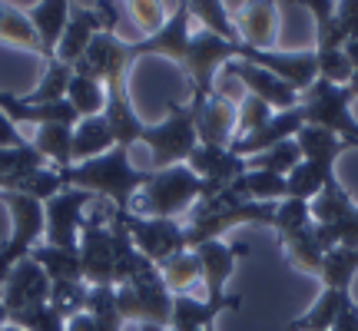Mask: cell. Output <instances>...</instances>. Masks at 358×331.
<instances>
[{
  "label": "cell",
  "mask_w": 358,
  "mask_h": 331,
  "mask_svg": "<svg viewBox=\"0 0 358 331\" xmlns=\"http://www.w3.org/2000/svg\"><path fill=\"white\" fill-rule=\"evenodd\" d=\"M352 302L348 292H335V288H322L315 305L308 308L306 315H299L285 325V331H332V325L338 321L342 308Z\"/></svg>",
  "instance_id": "obj_29"
},
{
  "label": "cell",
  "mask_w": 358,
  "mask_h": 331,
  "mask_svg": "<svg viewBox=\"0 0 358 331\" xmlns=\"http://www.w3.org/2000/svg\"><path fill=\"white\" fill-rule=\"evenodd\" d=\"M348 96H352V100H358V70H355V77H352V83H348Z\"/></svg>",
  "instance_id": "obj_54"
},
{
  "label": "cell",
  "mask_w": 358,
  "mask_h": 331,
  "mask_svg": "<svg viewBox=\"0 0 358 331\" xmlns=\"http://www.w3.org/2000/svg\"><path fill=\"white\" fill-rule=\"evenodd\" d=\"M96 34H103V24H100V17H96V10H93V3H73L53 60H60V64H66V66H77L80 57L90 50V43H93Z\"/></svg>",
  "instance_id": "obj_22"
},
{
  "label": "cell",
  "mask_w": 358,
  "mask_h": 331,
  "mask_svg": "<svg viewBox=\"0 0 358 331\" xmlns=\"http://www.w3.org/2000/svg\"><path fill=\"white\" fill-rule=\"evenodd\" d=\"M345 53H348V60H352V64H355V70H358V40H348Z\"/></svg>",
  "instance_id": "obj_53"
},
{
  "label": "cell",
  "mask_w": 358,
  "mask_h": 331,
  "mask_svg": "<svg viewBox=\"0 0 358 331\" xmlns=\"http://www.w3.org/2000/svg\"><path fill=\"white\" fill-rule=\"evenodd\" d=\"M159 279L169 288V295H189L199 281H203V265H199V255L186 249V252L173 255L169 262L159 265Z\"/></svg>",
  "instance_id": "obj_36"
},
{
  "label": "cell",
  "mask_w": 358,
  "mask_h": 331,
  "mask_svg": "<svg viewBox=\"0 0 358 331\" xmlns=\"http://www.w3.org/2000/svg\"><path fill=\"white\" fill-rule=\"evenodd\" d=\"M236 57H239V43H229L209 30H192L186 60L179 66L192 83L189 100H206L209 93H216V73L226 70V64H232Z\"/></svg>",
  "instance_id": "obj_6"
},
{
  "label": "cell",
  "mask_w": 358,
  "mask_h": 331,
  "mask_svg": "<svg viewBox=\"0 0 358 331\" xmlns=\"http://www.w3.org/2000/svg\"><path fill=\"white\" fill-rule=\"evenodd\" d=\"M332 179H335L332 166H319V163L302 159V163L285 176V192H289L285 199H302V203H312V199H315V196H319Z\"/></svg>",
  "instance_id": "obj_35"
},
{
  "label": "cell",
  "mask_w": 358,
  "mask_h": 331,
  "mask_svg": "<svg viewBox=\"0 0 358 331\" xmlns=\"http://www.w3.org/2000/svg\"><path fill=\"white\" fill-rule=\"evenodd\" d=\"M306 226H312V209H308V203H302V199H282V203L275 205L272 229L279 235V242L289 239V235H295L299 229H306Z\"/></svg>",
  "instance_id": "obj_45"
},
{
  "label": "cell",
  "mask_w": 358,
  "mask_h": 331,
  "mask_svg": "<svg viewBox=\"0 0 358 331\" xmlns=\"http://www.w3.org/2000/svg\"><path fill=\"white\" fill-rule=\"evenodd\" d=\"M93 203V196L83 189H64L43 203V239L57 249H80L83 232V209Z\"/></svg>",
  "instance_id": "obj_9"
},
{
  "label": "cell",
  "mask_w": 358,
  "mask_h": 331,
  "mask_svg": "<svg viewBox=\"0 0 358 331\" xmlns=\"http://www.w3.org/2000/svg\"><path fill=\"white\" fill-rule=\"evenodd\" d=\"M50 302V279L47 272L34 262V258H24L10 268V275L3 279L0 285V305L7 315L20 311V308H30V305H43Z\"/></svg>",
  "instance_id": "obj_16"
},
{
  "label": "cell",
  "mask_w": 358,
  "mask_h": 331,
  "mask_svg": "<svg viewBox=\"0 0 358 331\" xmlns=\"http://www.w3.org/2000/svg\"><path fill=\"white\" fill-rule=\"evenodd\" d=\"M196 116V136L206 146H232L239 126V103H232L222 89L209 93L206 100H189Z\"/></svg>",
  "instance_id": "obj_13"
},
{
  "label": "cell",
  "mask_w": 358,
  "mask_h": 331,
  "mask_svg": "<svg viewBox=\"0 0 358 331\" xmlns=\"http://www.w3.org/2000/svg\"><path fill=\"white\" fill-rule=\"evenodd\" d=\"M110 235H113V288H120V285H127V281L140 279V275H146V272H153V262L150 258H143L140 249L133 245V235H129L127 222H123V212H113L110 216Z\"/></svg>",
  "instance_id": "obj_24"
},
{
  "label": "cell",
  "mask_w": 358,
  "mask_h": 331,
  "mask_svg": "<svg viewBox=\"0 0 358 331\" xmlns=\"http://www.w3.org/2000/svg\"><path fill=\"white\" fill-rule=\"evenodd\" d=\"M358 275V249H329L322 262V288L352 295V281Z\"/></svg>",
  "instance_id": "obj_39"
},
{
  "label": "cell",
  "mask_w": 358,
  "mask_h": 331,
  "mask_svg": "<svg viewBox=\"0 0 358 331\" xmlns=\"http://www.w3.org/2000/svg\"><path fill=\"white\" fill-rule=\"evenodd\" d=\"M116 308H120V318L146 325L150 331H169L173 321V295L159 279V268L146 272L140 279L127 281L116 288Z\"/></svg>",
  "instance_id": "obj_4"
},
{
  "label": "cell",
  "mask_w": 358,
  "mask_h": 331,
  "mask_svg": "<svg viewBox=\"0 0 358 331\" xmlns=\"http://www.w3.org/2000/svg\"><path fill=\"white\" fill-rule=\"evenodd\" d=\"M30 146H34V149L47 159V166H53V169H70V166H73V126H60V123L37 126Z\"/></svg>",
  "instance_id": "obj_31"
},
{
  "label": "cell",
  "mask_w": 358,
  "mask_h": 331,
  "mask_svg": "<svg viewBox=\"0 0 358 331\" xmlns=\"http://www.w3.org/2000/svg\"><path fill=\"white\" fill-rule=\"evenodd\" d=\"M335 17L345 30L348 40H358V0H338L335 3Z\"/></svg>",
  "instance_id": "obj_50"
},
{
  "label": "cell",
  "mask_w": 358,
  "mask_h": 331,
  "mask_svg": "<svg viewBox=\"0 0 358 331\" xmlns=\"http://www.w3.org/2000/svg\"><path fill=\"white\" fill-rule=\"evenodd\" d=\"M189 37H192V17L186 3H173L166 27L146 40H129L133 43V57H166L176 66H182L186 50H189Z\"/></svg>",
  "instance_id": "obj_15"
},
{
  "label": "cell",
  "mask_w": 358,
  "mask_h": 331,
  "mask_svg": "<svg viewBox=\"0 0 358 331\" xmlns=\"http://www.w3.org/2000/svg\"><path fill=\"white\" fill-rule=\"evenodd\" d=\"M30 258L47 272L50 285H80V281H83V268H80L77 249H57V245L43 242L30 252ZM83 285H87V281H83Z\"/></svg>",
  "instance_id": "obj_28"
},
{
  "label": "cell",
  "mask_w": 358,
  "mask_h": 331,
  "mask_svg": "<svg viewBox=\"0 0 358 331\" xmlns=\"http://www.w3.org/2000/svg\"><path fill=\"white\" fill-rule=\"evenodd\" d=\"M66 189H83L93 199L103 196L113 203V212H133V199L140 189L150 182V169L129 163L127 146H113L110 153L87 159V163H73L70 169H60Z\"/></svg>",
  "instance_id": "obj_1"
},
{
  "label": "cell",
  "mask_w": 358,
  "mask_h": 331,
  "mask_svg": "<svg viewBox=\"0 0 358 331\" xmlns=\"http://www.w3.org/2000/svg\"><path fill=\"white\" fill-rule=\"evenodd\" d=\"M0 43H10V47H20V50L40 53V37L30 17H27L24 3H0Z\"/></svg>",
  "instance_id": "obj_33"
},
{
  "label": "cell",
  "mask_w": 358,
  "mask_h": 331,
  "mask_svg": "<svg viewBox=\"0 0 358 331\" xmlns=\"http://www.w3.org/2000/svg\"><path fill=\"white\" fill-rule=\"evenodd\" d=\"M66 331H123V318L113 315V318H93L87 311H80L66 321Z\"/></svg>",
  "instance_id": "obj_49"
},
{
  "label": "cell",
  "mask_w": 358,
  "mask_h": 331,
  "mask_svg": "<svg viewBox=\"0 0 358 331\" xmlns=\"http://www.w3.org/2000/svg\"><path fill=\"white\" fill-rule=\"evenodd\" d=\"M308 209H312V222H315V226H335V222H342V219L355 209V203H352V196H348L345 186L335 176L332 182L308 203Z\"/></svg>",
  "instance_id": "obj_38"
},
{
  "label": "cell",
  "mask_w": 358,
  "mask_h": 331,
  "mask_svg": "<svg viewBox=\"0 0 358 331\" xmlns=\"http://www.w3.org/2000/svg\"><path fill=\"white\" fill-rule=\"evenodd\" d=\"M80 268H83V281L90 288L100 285H113V235H110V222L103 216H90L80 232Z\"/></svg>",
  "instance_id": "obj_12"
},
{
  "label": "cell",
  "mask_w": 358,
  "mask_h": 331,
  "mask_svg": "<svg viewBox=\"0 0 358 331\" xmlns=\"http://www.w3.org/2000/svg\"><path fill=\"white\" fill-rule=\"evenodd\" d=\"M0 331H24V328H13V325H3V328Z\"/></svg>",
  "instance_id": "obj_56"
},
{
  "label": "cell",
  "mask_w": 358,
  "mask_h": 331,
  "mask_svg": "<svg viewBox=\"0 0 358 331\" xmlns=\"http://www.w3.org/2000/svg\"><path fill=\"white\" fill-rule=\"evenodd\" d=\"M355 77V64L348 60L345 50H329L319 53V80L335 83V87H348Z\"/></svg>",
  "instance_id": "obj_48"
},
{
  "label": "cell",
  "mask_w": 358,
  "mask_h": 331,
  "mask_svg": "<svg viewBox=\"0 0 358 331\" xmlns=\"http://www.w3.org/2000/svg\"><path fill=\"white\" fill-rule=\"evenodd\" d=\"M332 331H358V302L355 298L342 308V315H338V321L332 325Z\"/></svg>",
  "instance_id": "obj_52"
},
{
  "label": "cell",
  "mask_w": 358,
  "mask_h": 331,
  "mask_svg": "<svg viewBox=\"0 0 358 331\" xmlns=\"http://www.w3.org/2000/svg\"><path fill=\"white\" fill-rule=\"evenodd\" d=\"M229 13L243 47H249V50H275V40H279V3H268V0L229 3Z\"/></svg>",
  "instance_id": "obj_14"
},
{
  "label": "cell",
  "mask_w": 358,
  "mask_h": 331,
  "mask_svg": "<svg viewBox=\"0 0 358 331\" xmlns=\"http://www.w3.org/2000/svg\"><path fill=\"white\" fill-rule=\"evenodd\" d=\"M192 252L199 255V265H203V285H206V298L219 302L226 298V281L236 272V262L249 255V245H229L216 239V242H203L196 245Z\"/></svg>",
  "instance_id": "obj_19"
},
{
  "label": "cell",
  "mask_w": 358,
  "mask_h": 331,
  "mask_svg": "<svg viewBox=\"0 0 358 331\" xmlns=\"http://www.w3.org/2000/svg\"><path fill=\"white\" fill-rule=\"evenodd\" d=\"M186 166H189L192 172L203 179L213 192L229 189L232 182L245 172L243 156H236L229 146H206V142H199V146L192 149L189 159H186Z\"/></svg>",
  "instance_id": "obj_18"
},
{
  "label": "cell",
  "mask_w": 358,
  "mask_h": 331,
  "mask_svg": "<svg viewBox=\"0 0 358 331\" xmlns=\"http://www.w3.org/2000/svg\"><path fill=\"white\" fill-rule=\"evenodd\" d=\"M186 7H189V17L199 24V30H209V34L229 40V43H239L229 3H222V0H186Z\"/></svg>",
  "instance_id": "obj_37"
},
{
  "label": "cell",
  "mask_w": 358,
  "mask_h": 331,
  "mask_svg": "<svg viewBox=\"0 0 358 331\" xmlns=\"http://www.w3.org/2000/svg\"><path fill=\"white\" fill-rule=\"evenodd\" d=\"M7 325V311H3V305H0V328Z\"/></svg>",
  "instance_id": "obj_55"
},
{
  "label": "cell",
  "mask_w": 358,
  "mask_h": 331,
  "mask_svg": "<svg viewBox=\"0 0 358 331\" xmlns=\"http://www.w3.org/2000/svg\"><path fill=\"white\" fill-rule=\"evenodd\" d=\"M282 252H285V262L295 268V272H302V275H322V262H325V245L319 239V226L312 222L306 229H299L295 235L289 239H282Z\"/></svg>",
  "instance_id": "obj_26"
},
{
  "label": "cell",
  "mask_w": 358,
  "mask_h": 331,
  "mask_svg": "<svg viewBox=\"0 0 358 331\" xmlns=\"http://www.w3.org/2000/svg\"><path fill=\"white\" fill-rule=\"evenodd\" d=\"M302 113H306V123L332 129L335 136H342L352 149H358V123L352 116V96H348L345 87L315 80L302 93Z\"/></svg>",
  "instance_id": "obj_7"
},
{
  "label": "cell",
  "mask_w": 358,
  "mask_h": 331,
  "mask_svg": "<svg viewBox=\"0 0 358 331\" xmlns=\"http://www.w3.org/2000/svg\"><path fill=\"white\" fill-rule=\"evenodd\" d=\"M299 163H302V153H299L295 140H285L279 146L266 149V153L245 159V169H266V172H275V176H289Z\"/></svg>",
  "instance_id": "obj_43"
},
{
  "label": "cell",
  "mask_w": 358,
  "mask_h": 331,
  "mask_svg": "<svg viewBox=\"0 0 358 331\" xmlns=\"http://www.w3.org/2000/svg\"><path fill=\"white\" fill-rule=\"evenodd\" d=\"M295 146H299L302 159H308V163H319V166H332V169H335V163H338V156L352 149L342 136H335L332 129L312 126V123H306V126L299 129Z\"/></svg>",
  "instance_id": "obj_27"
},
{
  "label": "cell",
  "mask_w": 358,
  "mask_h": 331,
  "mask_svg": "<svg viewBox=\"0 0 358 331\" xmlns=\"http://www.w3.org/2000/svg\"><path fill=\"white\" fill-rule=\"evenodd\" d=\"M239 199L245 203H282L289 192H285V176H275V172H266V169H245L243 176L229 186Z\"/></svg>",
  "instance_id": "obj_32"
},
{
  "label": "cell",
  "mask_w": 358,
  "mask_h": 331,
  "mask_svg": "<svg viewBox=\"0 0 358 331\" xmlns=\"http://www.w3.org/2000/svg\"><path fill=\"white\" fill-rule=\"evenodd\" d=\"M140 142L150 146V172H159L169 166H186L189 153L199 146L192 106L173 100L159 123H146Z\"/></svg>",
  "instance_id": "obj_3"
},
{
  "label": "cell",
  "mask_w": 358,
  "mask_h": 331,
  "mask_svg": "<svg viewBox=\"0 0 358 331\" xmlns=\"http://www.w3.org/2000/svg\"><path fill=\"white\" fill-rule=\"evenodd\" d=\"M206 196H213V189L189 166H169L159 172H150V182L133 199V212L146 219H179L192 212V205Z\"/></svg>",
  "instance_id": "obj_2"
},
{
  "label": "cell",
  "mask_w": 358,
  "mask_h": 331,
  "mask_svg": "<svg viewBox=\"0 0 358 331\" xmlns=\"http://www.w3.org/2000/svg\"><path fill=\"white\" fill-rule=\"evenodd\" d=\"M302 7H308L312 20H315V53L345 50L348 37L335 17V0H306Z\"/></svg>",
  "instance_id": "obj_34"
},
{
  "label": "cell",
  "mask_w": 358,
  "mask_h": 331,
  "mask_svg": "<svg viewBox=\"0 0 358 331\" xmlns=\"http://www.w3.org/2000/svg\"><path fill=\"white\" fill-rule=\"evenodd\" d=\"M306 126V113H302V103L295 106V110H282L268 119L262 129H256L252 136H243V140H232V153L243 156V159H252V156L266 153L272 146H279L285 140H295L299 136V129Z\"/></svg>",
  "instance_id": "obj_21"
},
{
  "label": "cell",
  "mask_w": 358,
  "mask_h": 331,
  "mask_svg": "<svg viewBox=\"0 0 358 331\" xmlns=\"http://www.w3.org/2000/svg\"><path fill=\"white\" fill-rule=\"evenodd\" d=\"M133 43L116 34H96L90 50L80 57V64L73 66V73L90 80H100L103 87H113V83H127L129 66H133Z\"/></svg>",
  "instance_id": "obj_10"
},
{
  "label": "cell",
  "mask_w": 358,
  "mask_h": 331,
  "mask_svg": "<svg viewBox=\"0 0 358 331\" xmlns=\"http://www.w3.org/2000/svg\"><path fill=\"white\" fill-rule=\"evenodd\" d=\"M70 10H73L70 0H43V3H30L27 7V17H30V24H34V30H37V37H40L43 60H53L57 43H60V37H64V30H66V20H70Z\"/></svg>",
  "instance_id": "obj_25"
},
{
  "label": "cell",
  "mask_w": 358,
  "mask_h": 331,
  "mask_svg": "<svg viewBox=\"0 0 358 331\" xmlns=\"http://www.w3.org/2000/svg\"><path fill=\"white\" fill-rule=\"evenodd\" d=\"M66 103L73 106V113H77L80 119L103 116V110H106V87H103L100 80H90V77L73 73L70 89H66Z\"/></svg>",
  "instance_id": "obj_42"
},
{
  "label": "cell",
  "mask_w": 358,
  "mask_h": 331,
  "mask_svg": "<svg viewBox=\"0 0 358 331\" xmlns=\"http://www.w3.org/2000/svg\"><path fill=\"white\" fill-rule=\"evenodd\" d=\"M116 146L113 129L103 116H90V119H80L73 126V163H87V159H96V156L110 153Z\"/></svg>",
  "instance_id": "obj_30"
},
{
  "label": "cell",
  "mask_w": 358,
  "mask_h": 331,
  "mask_svg": "<svg viewBox=\"0 0 358 331\" xmlns=\"http://www.w3.org/2000/svg\"><path fill=\"white\" fill-rule=\"evenodd\" d=\"M275 116V110L262 103L259 96H249L245 93L243 103H239V126H236V140H243V136H252L256 129H262Z\"/></svg>",
  "instance_id": "obj_47"
},
{
  "label": "cell",
  "mask_w": 358,
  "mask_h": 331,
  "mask_svg": "<svg viewBox=\"0 0 358 331\" xmlns=\"http://www.w3.org/2000/svg\"><path fill=\"white\" fill-rule=\"evenodd\" d=\"M70 80H73V66L60 64V60H47V70H43L40 83H37L34 89H30V93H27L24 100H27V103H34V106L60 103V100H66Z\"/></svg>",
  "instance_id": "obj_41"
},
{
  "label": "cell",
  "mask_w": 358,
  "mask_h": 331,
  "mask_svg": "<svg viewBox=\"0 0 358 331\" xmlns=\"http://www.w3.org/2000/svg\"><path fill=\"white\" fill-rule=\"evenodd\" d=\"M47 159L27 142V146H17V149H0V192H10L27 172L34 169H43Z\"/></svg>",
  "instance_id": "obj_40"
},
{
  "label": "cell",
  "mask_w": 358,
  "mask_h": 331,
  "mask_svg": "<svg viewBox=\"0 0 358 331\" xmlns=\"http://www.w3.org/2000/svg\"><path fill=\"white\" fill-rule=\"evenodd\" d=\"M319 239L329 249H358V205L335 226H319Z\"/></svg>",
  "instance_id": "obj_46"
},
{
  "label": "cell",
  "mask_w": 358,
  "mask_h": 331,
  "mask_svg": "<svg viewBox=\"0 0 358 331\" xmlns=\"http://www.w3.org/2000/svg\"><path fill=\"white\" fill-rule=\"evenodd\" d=\"M103 119H106L110 129H113L116 146H127L129 149L133 142L143 140L146 123L140 119L136 106H133V100H129L127 83H113V87H106V110H103Z\"/></svg>",
  "instance_id": "obj_23"
},
{
  "label": "cell",
  "mask_w": 358,
  "mask_h": 331,
  "mask_svg": "<svg viewBox=\"0 0 358 331\" xmlns=\"http://www.w3.org/2000/svg\"><path fill=\"white\" fill-rule=\"evenodd\" d=\"M226 73H229L232 80H239L249 96H259L262 103H268L275 113L295 110V106L302 103V96H299L285 80H279L275 73H268L266 66H256V64H249V60H232V64H226Z\"/></svg>",
  "instance_id": "obj_17"
},
{
  "label": "cell",
  "mask_w": 358,
  "mask_h": 331,
  "mask_svg": "<svg viewBox=\"0 0 358 331\" xmlns=\"http://www.w3.org/2000/svg\"><path fill=\"white\" fill-rule=\"evenodd\" d=\"M236 60H249L256 66H266L268 73L285 80L299 96L319 80V53L315 50H279V47L275 50H249V47L239 43V57Z\"/></svg>",
  "instance_id": "obj_11"
},
{
  "label": "cell",
  "mask_w": 358,
  "mask_h": 331,
  "mask_svg": "<svg viewBox=\"0 0 358 331\" xmlns=\"http://www.w3.org/2000/svg\"><path fill=\"white\" fill-rule=\"evenodd\" d=\"M123 222L133 235V245L156 268L169 262L173 255L186 252V226L179 219H146L136 212H123Z\"/></svg>",
  "instance_id": "obj_8"
},
{
  "label": "cell",
  "mask_w": 358,
  "mask_h": 331,
  "mask_svg": "<svg viewBox=\"0 0 358 331\" xmlns=\"http://www.w3.org/2000/svg\"><path fill=\"white\" fill-rule=\"evenodd\" d=\"M133 17V24L140 30V40L153 37L166 27L169 13H173V3H156V0H133V3H123Z\"/></svg>",
  "instance_id": "obj_44"
},
{
  "label": "cell",
  "mask_w": 358,
  "mask_h": 331,
  "mask_svg": "<svg viewBox=\"0 0 358 331\" xmlns=\"http://www.w3.org/2000/svg\"><path fill=\"white\" fill-rule=\"evenodd\" d=\"M0 203L10 212V235L0 245V285H3L10 268L30 258V252L43 239V203L20 196V192H0Z\"/></svg>",
  "instance_id": "obj_5"
},
{
  "label": "cell",
  "mask_w": 358,
  "mask_h": 331,
  "mask_svg": "<svg viewBox=\"0 0 358 331\" xmlns=\"http://www.w3.org/2000/svg\"><path fill=\"white\" fill-rule=\"evenodd\" d=\"M243 308V295H226L219 302L192 298V295H173V321L169 331H216V318L222 311Z\"/></svg>",
  "instance_id": "obj_20"
},
{
  "label": "cell",
  "mask_w": 358,
  "mask_h": 331,
  "mask_svg": "<svg viewBox=\"0 0 358 331\" xmlns=\"http://www.w3.org/2000/svg\"><path fill=\"white\" fill-rule=\"evenodd\" d=\"M27 142H30V140H27L24 133L13 126L7 116L0 113V149H17V146H27Z\"/></svg>",
  "instance_id": "obj_51"
}]
</instances>
